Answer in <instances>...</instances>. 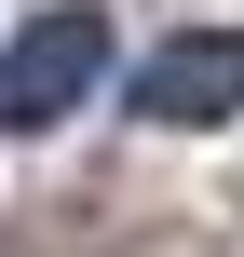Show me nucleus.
<instances>
[{
  "mask_svg": "<svg viewBox=\"0 0 244 257\" xmlns=\"http://www.w3.org/2000/svg\"><path fill=\"white\" fill-rule=\"evenodd\" d=\"M136 122H244V27H177V41H149Z\"/></svg>",
  "mask_w": 244,
  "mask_h": 257,
  "instance_id": "obj_2",
  "label": "nucleus"
},
{
  "mask_svg": "<svg viewBox=\"0 0 244 257\" xmlns=\"http://www.w3.org/2000/svg\"><path fill=\"white\" fill-rule=\"evenodd\" d=\"M95 81H109V14H95V0L27 14V27L0 41V136H54Z\"/></svg>",
  "mask_w": 244,
  "mask_h": 257,
  "instance_id": "obj_1",
  "label": "nucleus"
}]
</instances>
